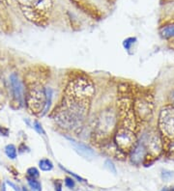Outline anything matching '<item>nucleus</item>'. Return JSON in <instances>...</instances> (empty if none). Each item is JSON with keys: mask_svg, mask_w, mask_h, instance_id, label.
<instances>
[{"mask_svg": "<svg viewBox=\"0 0 174 191\" xmlns=\"http://www.w3.org/2000/svg\"><path fill=\"white\" fill-rule=\"evenodd\" d=\"M89 109L90 99L76 97L65 91L61 104L53 112V119L61 129L77 132L82 129Z\"/></svg>", "mask_w": 174, "mask_h": 191, "instance_id": "1", "label": "nucleus"}, {"mask_svg": "<svg viewBox=\"0 0 174 191\" xmlns=\"http://www.w3.org/2000/svg\"><path fill=\"white\" fill-rule=\"evenodd\" d=\"M117 102V115L120 126L135 131L136 126V117L134 110V99H131L127 90H121Z\"/></svg>", "mask_w": 174, "mask_h": 191, "instance_id": "2", "label": "nucleus"}, {"mask_svg": "<svg viewBox=\"0 0 174 191\" xmlns=\"http://www.w3.org/2000/svg\"><path fill=\"white\" fill-rule=\"evenodd\" d=\"M46 102V88L41 83H31L25 93V104L33 114H42Z\"/></svg>", "mask_w": 174, "mask_h": 191, "instance_id": "3", "label": "nucleus"}, {"mask_svg": "<svg viewBox=\"0 0 174 191\" xmlns=\"http://www.w3.org/2000/svg\"><path fill=\"white\" fill-rule=\"evenodd\" d=\"M118 127V115L113 109L103 110L98 116L95 125V133L99 137L111 135Z\"/></svg>", "mask_w": 174, "mask_h": 191, "instance_id": "4", "label": "nucleus"}, {"mask_svg": "<svg viewBox=\"0 0 174 191\" xmlns=\"http://www.w3.org/2000/svg\"><path fill=\"white\" fill-rule=\"evenodd\" d=\"M65 91L76 97L90 99L95 94V86L89 78L78 76L69 83Z\"/></svg>", "mask_w": 174, "mask_h": 191, "instance_id": "5", "label": "nucleus"}, {"mask_svg": "<svg viewBox=\"0 0 174 191\" xmlns=\"http://www.w3.org/2000/svg\"><path fill=\"white\" fill-rule=\"evenodd\" d=\"M114 142L124 152H131L136 145L135 131L121 126L117 127L114 135Z\"/></svg>", "mask_w": 174, "mask_h": 191, "instance_id": "6", "label": "nucleus"}, {"mask_svg": "<svg viewBox=\"0 0 174 191\" xmlns=\"http://www.w3.org/2000/svg\"><path fill=\"white\" fill-rule=\"evenodd\" d=\"M159 129L168 138H174V107H165L159 116Z\"/></svg>", "mask_w": 174, "mask_h": 191, "instance_id": "7", "label": "nucleus"}, {"mask_svg": "<svg viewBox=\"0 0 174 191\" xmlns=\"http://www.w3.org/2000/svg\"><path fill=\"white\" fill-rule=\"evenodd\" d=\"M134 110L136 119L147 121L152 115L153 103L149 99L140 96L134 100Z\"/></svg>", "mask_w": 174, "mask_h": 191, "instance_id": "8", "label": "nucleus"}, {"mask_svg": "<svg viewBox=\"0 0 174 191\" xmlns=\"http://www.w3.org/2000/svg\"><path fill=\"white\" fill-rule=\"evenodd\" d=\"M142 142H143V144L146 148L147 152H148L150 156H159L162 151V138L160 134L155 131L147 134L144 139L142 140Z\"/></svg>", "mask_w": 174, "mask_h": 191, "instance_id": "9", "label": "nucleus"}, {"mask_svg": "<svg viewBox=\"0 0 174 191\" xmlns=\"http://www.w3.org/2000/svg\"><path fill=\"white\" fill-rule=\"evenodd\" d=\"M10 84H11V89L13 93V97L15 99V102L19 103V105H23L25 102V88L23 83L19 79L17 73H12L10 75Z\"/></svg>", "mask_w": 174, "mask_h": 191, "instance_id": "10", "label": "nucleus"}, {"mask_svg": "<svg viewBox=\"0 0 174 191\" xmlns=\"http://www.w3.org/2000/svg\"><path fill=\"white\" fill-rule=\"evenodd\" d=\"M102 150L107 153V156H112L116 159H119V160L125 159L126 155H127V153L124 152L117 145H116V143L114 141L104 142L102 146Z\"/></svg>", "mask_w": 174, "mask_h": 191, "instance_id": "11", "label": "nucleus"}, {"mask_svg": "<svg viewBox=\"0 0 174 191\" xmlns=\"http://www.w3.org/2000/svg\"><path fill=\"white\" fill-rule=\"evenodd\" d=\"M66 138L70 141L72 146L73 147V149H75V151L78 153V155H80L81 156L91 159V158H93L95 156H96L95 152L89 146L83 144V143H81V142H78V141L75 140L73 138L68 137V136Z\"/></svg>", "mask_w": 174, "mask_h": 191, "instance_id": "12", "label": "nucleus"}, {"mask_svg": "<svg viewBox=\"0 0 174 191\" xmlns=\"http://www.w3.org/2000/svg\"><path fill=\"white\" fill-rule=\"evenodd\" d=\"M146 148L143 144V142L136 143V145L131 152V162L135 164V165H139L141 162L145 160L146 157Z\"/></svg>", "mask_w": 174, "mask_h": 191, "instance_id": "13", "label": "nucleus"}, {"mask_svg": "<svg viewBox=\"0 0 174 191\" xmlns=\"http://www.w3.org/2000/svg\"><path fill=\"white\" fill-rule=\"evenodd\" d=\"M39 167L42 171H50V170L53 169V164L49 159L44 158L39 161Z\"/></svg>", "mask_w": 174, "mask_h": 191, "instance_id": "14", "label": "nucleus"}, {"mask_svg": "<svg viewBox=\"0 0 174 191\" xmlns=\"http://www.w3.org/2000/svg\"><path fill=\"white\" fill-rule=\"evenodd\" d=\"M46 106H45V109L43 111V113L41 115H46L47 112H49V107H50V104H51V99H52V91L50 88H46Z\"/></svg>", "mask_w": 174, "mask_h": 191, "instance_id": "15", "label": "nucleus"}, {"mask_svg": "<svg viewBox=\"0 0 174 191\" xmlns=\"http://www.w3.org/2000/svg\"><path fill=\"white\" fill-rule=\"evenodd\" d=\"M161 34L163 38H171V37H174V25H168L163 27L161 31Z\"/></svg>", "mask_w": 174, "mask_h": 191, "instance_id": "16", "label": "nucleus"}, {"mask_svg": "<svg viewBox=\"0 0 174 191\" xmlns=\"http://www.w3.org/2000/svg\"><path fill=\"white\" fill-rule=\"evenodd\" d=\"M5 152H6L7 156L11 159H15L17 157V148L13 144L6 146V148H5Z\"/></svg>", "mask_w": 174, "mask_h": 191, "instance_id": "17", "label": "nucleus"}, {"mask_svg": "<svg viewBox=\"0 0 174 191\" xmlns=\"http://www.w3.org/2000/svg\"><path fill=\"white\" fill-rule=\"evenodd\" d=\"M27 180H28L29 186L31 187V189H32V190H34V191H42V185H41L39 180H37L36 179H30V178H27Z\"/></svg>", "mask_w": 174, "mask_h": 191, "instance_id": "18", "label": "nucleus"}, {"mask_svg": "<svg viewBox=\"0 0 174 191\" xmlns=\"http://www.w3.org/2000/svg\"><path fill=\"white\" fill-rule=\"evenodd\" d=\"M27 178H30V179H37L39 178L40 176V173L38 171V169L35 168V167H30L27 169Z\"/></svg>", "mask_w": 174, "mask_h": 191, "instance_id": "19", "label": "nucleus"}, {"mask_svg": "<svg viewBox=\"0 0 174 191\" xmlns=\"http://www.w3.org/2000/svg\"><path fill=\"white\" fill-rule=\"evenodd\" d=\"M104 167L107 168L110 173L116 174V168H115V165L113 164L112 161H110V160H109V159H107V160H105V162H104Z\"/></svg>", "mask_w": 174, "mask_h": 191, "instance_id": "20", "label": "nucleus"}, {"mask_svg": "<svg viewBox=\"0 0 174 191\" xmlns=\"http://www.w3.org/2000/svg\"><path fill=\"white\" fill-rule=\"evenodd\" d=\"M65 185L68 188L73 189L76 186V183H75V180H73V179H72L70 177H66L65 178Z\"/></svg>", "mask_w": 174, "mask_h": 191, "instance_id": "21", "label": "nucleus"}, {"mask_svg": "<svg viewBox=\"0 0 174 191\" xmlns=\"http://www.w3.org/2000/svg\"><path fill=\"white\" fill-rule=\"evenodd\" d=\"M33 127L35 129V130L38 132V133H40V134H45V130H44V129H43V126H42V125L39 123L38 121H35L34 122V124H33Z\"/></svg>", "mask_w": 174, "mask_h": 191, "instance_id": "22", "label": "nucleus"}, {"mask_svg": "<svg viewBox=\"0 0 174 191\" xmlns=\"http://www.w3.org/2000/svg\"><path fill=\"white\" fill-rule=\"evenodd\" d=\"M135 41V38H128L127 40H125L124 41V46H125V49H129L131 45L134 44Z\"/></svg>", "mask_w": 174, "mask_h": 191, "instance_id": "23", "label": "nucleus"}, {"mask_svg": "<svg viewBox=\"0 0 174 191\" xmlns=\"http://www.w3.org/2000/svg\"><path fill=\"white\" fill-rule=\"evenodd\" d=\"M167 152H168V156H169L171 158H174V141H172L170 143L169 147H168Z\"/></svg>", "mask_w": 174, "mask_h": 191, "instance_id": "24", "label": "nucleus"}, {"mask_svg": "<svg viewBox=\"0 0 174 191\" xmlns=\"http://www.w3.org/2000/svg\"><path fill=\"white\" fill-rule=\"evenodd\" d=\"M55 191H62V182L60 179H56L54 183Z\"/></svg>", "mask_w": 174, "mask_h": 191, "instance_id": "25", "label": "nucleus"}, {"mask_svg": "<svg viewBox=\"0 0 174 191\" xmlns=\"http://www.w3.org/2000/svg\"><path fill=\"white\" fill-rule=\"evenodd\" d=\"M172 176H173V172H166L165 171V173L162 174V178L165 179H167L168 178H171Z\"/></svg>", "mask_w": 174, "mask_h": 191, "instance_id": "26", "label": "nucleus"}, {"mask_svg": "<svg viewBox=\"0 0 174 191\" xmlns=\"http://www.w3.org/2000/svg\"><path fill=\"white\" fill-rule=\"evenodd\" d=\"M7 183L10 185V186H12V187L14 188V190H15V191H20V190H19V187H18L17 185H15V183H11V182H7Z\"/></svg>", "mask_w": 174, "mask_h": 191, "instance_id": "27", "label": "nucleus"}, {"mask_svg": "<svg viewBox=\"0 0 174 191\" xmlns=\"http://www.w3.org/2000/svg\"><path fill=\"white\" fill-rule=\"evenodd\" d=\"M162 191H174V187H171L170 189H167V188H163Z\"/></svg>", "mask_w": 174, "mask_h": 191, "instance_id": "28", "label": "nucleus"}, {"mask_svg": "<svg viewBox=\"0 0 174 191\" xmlns=\"http://www.w3.org/2000/svg\"><path fill=\"white\" fill-rule=\"evenodd\" d=\"M171 100H172V102L174 103V92H173L172 95H171Z\"/></svg>", "mask_w": 174, "mask_h": 191, "instance_id": "29", "label": "nucleus"}, {"mask_svg": "<svg viewBox=\"0 0 174 191\" xmlns=\"http://www.w3.org/2000/svg\"><path fill=\"white\" fill-rule=\"evenodd\" d=\"M1 191H6V187H5V184L2 185V189H1Z\"/></svg>", "mask_w": 174, "mask_h": 191, "instance_id": "30", "label": "nucleus"}, {"mask_svg": "<svg viewBox=\"0 0 174 191\" xmlns=\"http://www.w3.org/2000/svg\"><path fill=\"white\" fill-rule=\"evenodd\" d=\"M22 191H28V189L26 187H22Z\"/></svg>", "mask_w": 174, "mask_h": 191, "instance_id": "31", "label": "nucleus"}]
</instances>
